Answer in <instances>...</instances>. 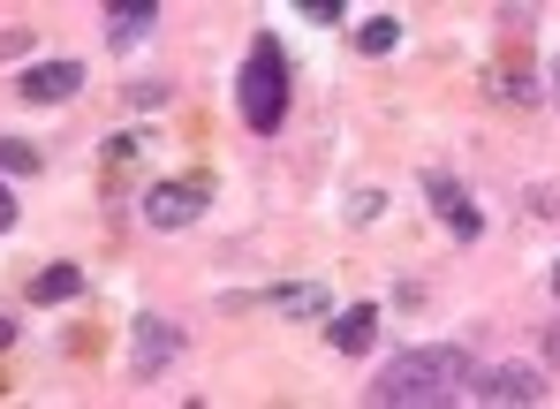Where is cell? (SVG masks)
<instances>
[{
    "instance_id": "5",
    "label": "cell",
    "mask_w": 560,
    "mask_h": 409,
    "mask_svg": "<svg viewBox=\"0 0 560 409\" xmlns=\"http://www.w3.org/2000/svg\"><path fill=\"white\" fill-rule=\"evenodd\" d=\"M77 92H84V61H31L15 77V100H31V106H61Z\"/></svg>"
},
{
    "instance_id": "14",
    "label": "cell",
    "mask_w": 560,
    "mask_h": 409,
    "mask_svg": "<svg viewBox=\"0 0 560 409\" xmlns=\"http://www.w3.org/2000/svg\"><path fill=\"white\" fill-rule=\"evenodd\" d=\"M303 15H311V23H349V8H341V0H303Z\"/></svg>"
},
{
    "instance_id": "12",
    "label": "cell",
    "mask_w": 560,
    "mask_h": 409,
    "mask_svg": "<svg viewBox=\"0 0 560 409\" xmlns=\"http://www.w3.org/2000/svg\"><path fill=\"white\" fill-rule=\"evenodd\" d=\"M357 46H364V54H394V46H401V15H386V8L364 15V23H357Z\"/></svg>"
},
{
    "instance_id": "18",
    "label": "cell",
    "mask_w": 560,
    "mask_h": 409,
    "mask_svg": "<svg viewBox=\"0 0 560 409\" xmlns=\"http://www.w3.org/2000/svg\"><path fill=\"white\" fill-rule=\"evenodd\" d=\"M546 364H560V318L546 326Z\"/></svg>"
},
{
    "instance_id": "1",
    "label": "cell",
    "mask_w": 560,
    "mask_h": 409,
    "mask_svg": "<svg viewBox=\"0 0 560 409\" xmlns=\"http://www.w3.org/2000/svg\"><path fill=\"white\" fill-rule=\"evenodd\" d=\"M469 372H477V364H469L455 341H424V349L386 357L364 395H372L378 409H440V402H455V395H469Z\"/></svg>"
},
{
    "instance_id": "4",
    "label": "cell",
    "mask_w": 560,
    "mask_h": 409,
    "mask_svg": "<svg viewBox=\"0 0 560 409\" xmlns=\"http://www.w3.org/2000/svg\"><path fill=\"white\" fill-rule=\"evenodd\" d=\"M469 402L530 409V402H546V372H530V364H485V372H469Z\"/></svg>"
},
{
    "instance_id": "13",
    "label": "cell",
    "mask_w": 560,
    "mask_h": 409,
    "mask_svg": "<svg viewBox=\"0 0 560 409\" xmlns=\"http://www.w3.org/2000/svg\"><path fill=\"white\" fill-rule=\"evenodd\" d=\"M0 175H38V144H23V137H0Z\"/></svg>"
},
{
    "instance_id": "8",
    "label": "cell",
    "mask_w": 560,
    "mask_h": 409,
    "mask_svg": "<svg viewBox=\"0 0 560 409\" xmlns=\"http://www.w3.org/2000/svg\"><path fill=\"white\" fill-rule=\"evenodd\" d=\"M372 341H378V304H349L334 318V349H341V357H364Z\"/></svg>"
},
{
    "instance_id": "7",
    "label": "cell",
    "mask_w": 560,
    "mask_h": 409,
    "mask_svg": "<svg viewBox=\"0 0 560 409\" xmlns=\"http://www.w3.org/2000/svg\"><path fill=\"white\" fill-rule=\"evenodd\" d=\"M175 349H183V334H175V318H137V341H129V364L152 379V372H167L175 364Z\"/></svg>"
},
{
    "instance_id": "2",
    "label": "cell",
    "mask_w": 560,
    "mask_h": 409,
    "mask_svg": "<svg viewBox=\"0 0 560 409\" xmlns=\"http://www.w3.org/2000/svg\"><path fill=\"white\" fill-rule=\"evenodd\" d=\"M235 106H243V129L250 137H273L280 121H288V54H280V38H250V54H243V77H235Z\"/></svg>"
},
{
    "instance_id": "20",
    "label": "cell",
    "mask_w": 560,
    "mask_h": 409,
    "mask_svg": "<svg viewBox=\"0 0 560 409\" xmlns=\"http://www.w3.org/2000/svg\"><path fill=\"white\" fill-rule=\"evenodd\" d=\"M553 106H560V61H553Z\"/></svg>"
},
{
    "instance_id": "15",
    "label": "cell",
    "mask_w": 560,
    "mask_h": 409,
    "mask_svg": "<svg viewBox=\"0 0 560 409\" xmlns=\"http://www.w3.org/2000/svg\"><path fill=\"white\" fill-rule=\"evenodd\" d=\"M378 204H386V198H378V190H357V198H349V220L364 227V220H378Z\"/></svg>"
},
{
    "instance_id": "3",
    "label": "cell",
    "mask_w": 560,
    "mask_h": 409,
    "mask_svg": "<svg viewBox=\"0 0 560 409\" xmlns=\"http://www.w3.org/2000/svg\"><path fill=\"white\" fill-rule=\"evenodd\" d=\"M205 204H212V190H205V175H175V183H152L137 212H144V227L175 235V227H197V220H205Z\"/></svg>"
},
{
    "instance_id": "6",
    "label": "cell",
    "mask_w": 560,
    "mask_h": 409,
    "mask_svg": "<svg viewBox=\"0 0 560 409\" xmlns=\"http://www.w3.org/2000/svg\"><path fill=\"white\" fill-rule=\"evenodd\" d=\"M424 198H432V212H440L463 243H477V235H485V220H477V204H469V190L455 183V175H440V167H432V175H424Z\"/></svg>"
},
{
    "instance_id": "11",
    "label": "cell",
    "mask_w": 560,
    "mask_h": 409,
    "mask_svg": "<svg viewBox=\"0 0 560 409\" xmlns=\"http://www.w3.org/2000/svg\"><path fill=\"white\" fill-rule=\"evenodd\" d=\"M266 304L288 311V318H326V289H311V281H288V289H273Z\"/></svg>"
},
{
    "instance_id": "19",
    "label": "cell",
    "mask_w": 560,
    "mask_h": 409,
    "mask_svg": "<svg viewBox=\"0 0 560 409\" xmlns=\"http://www.w3.org/2000/svg\"><path fill=\"white\" fill-rule=\"evenodd\" d=\"M8 341H15V318H0V349H8Z\"/></svg>"
},
{
    "instance_id": "10",
    "label": "cell",
    "mask_w": 560,
    "mask_h": 409,
    "mask_svg": "<svg viewBox=\"0 0 560 409\" xmlns=\"http://www.w3.org/2000/svg\"><path fill=\"white\" fill-rule=\"evenodd\" d=\"M31 296H38V304H69V296H84V266H46V273L31 281Z\"/></svg>"
},
{
    "instance_id": "17",
    "label": "cell",
    "mask_w": 560,
    "mask_h": 409,
    "mask_svg": "<svg viewBox=\"0 0 560 409\" xmlns=\"http://www.w3.org/2000/svg\"><path fill=\"white\" fill-rule=\"evenodd\" d=\"M15 227V198H8V183H0V235Z\"/></svg>"
},
{
    "instance_id": "9",
    "label": "cell",
    "mask_w": 560,
    "mask_h": 409,
    "mask_svg": "<svg viewBox=\"0 0 560 409\" xmlns=\"http://www.w3.org/2000/svg\"><path fill=\"white\" fill-rule=\"evenodd\" d=\"M152 23H160L152 0H114V8H106V38H114V46H137Z\"/></svg>"
},
{
    "instance_id": "16",
    "label": "cell",
    "mask_w": 560,
    "mask_h": 409,
    "mask_svg": "<svg viewBox=\"0 0 560 409\" xmlns=\"http://www.w3.org/2000/svg\"><path fill=\"white\" fill-rule=\"evenodd\" d=\"M129 106H167V84H129Z\"/></svg>"
},
{
    "instance_id": "21",
    "label": "cell",
    "mask_w": 560,
    "mask_h": 409,
    "mask_svg": "<svg viewBox=\"0 0 560 409\" xmlns=\"http://www.w3.org/2000/svg\"><path fill=\"white\" fill-rule=\"evenodd\" d=\"M553 296H560V266H553Z\"/></svg>"
}]
</instances>
